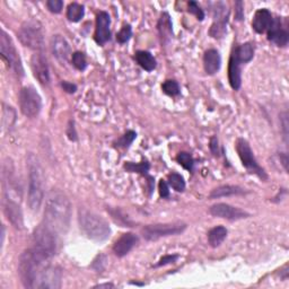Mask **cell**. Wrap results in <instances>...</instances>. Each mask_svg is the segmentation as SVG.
Returning <instances> with one entry per match:
<instances>
[{
    "label": "cell",
    "instance_id": "cell-11",
    "mask_svg": "<svg viewBox=\"0 0 289 289\" xmlns=\"http://www.w3.org/2000/svg\"><path fill=\"white\" fill-rule=\"evenodd\" d=\"M62 274L58 267L45 266L42 269L36 282V288L40 289H59L61 287Z\"/></svg>",
    "mask_w": 289,
    "mask_h": 289
},
{
    "label": "cell",
    "instance_id": "cell-21",
    "mask_svg": "<svg viewBox=\"0 0 289 289\" xmlns=\"http://www.w3.org/2000/svg\"><path fill=\"white\" fill-rule=\"evenodd\" d=\"M240 63L236 57L234 55L231 56L229 59V65H228V80L231 86L234 89H239L240 84H242V70H240Z\"/></svg>",
    "mask_w": 289,
    "mask_h": 289
},
{
    "label": "cell",
    "instance_id": "cell-27",
    "mask_svg": "<svg viewBox=\"0 0 289 289\" xmlns=\"http://www.w3.org/2000/svg\"><path fill=\"white\" fill-rule=\"evenodd\" d=\"M16 121V112L12 108V106H8L6 104H4L3 109V128L4 130L10 129L14 126V123Z\"/></svg>",
    "mask_w": 289,
    "mask_h": 289
},
{
    "label": "cell",
    "instance_id": "cell-42",
    "mask_svg": "<svg viewBox=\"0 0 289 289\" xmlns=\"http://www.w3.org/2000/svg\"><path fill=\"white\" fill-rule=\"evenodd\" d=\"M210 151L212 152L213 155L218 154V140L216 137H212L210 140Z\"/></svg>",
    "mask_w": 289,
    "mask_h": 289
},
{
    "label": "cell",
    "instance_id": "cell-25",
    "mask_svg": "<svg viewBox=\"0 0 289 289\" xmlns=\"http://www.w3.org/2000/svg\"><path fill=\"white\" fill-rule=\"evenodd\" d=\"M227 237V229L224 226H217L210 229L208 233V242L212 246V248H217L221 245L225 238Z\"/></svg>",
    "mask_w": 289,
    "mask_h": 289
},
{
    "label": "cell",
    "instance_id": "cell-19",
    "mask_svg": "<svg viewBox=\"0 0 289 289\" xmlns=\"http://www.w3.org/2000/svg\"><path fill=\"white\" fill-rule=\"evenodd\" d=\"M272 15L268 9H259L258 12L255 13L253 22H252V28L256 32V33L262 34L264 33L266 31L270 29V26L272 24Z\"/></svg>",
    "mask_w": 289,
    "mask_h": 289
},
{
    "label": "cell",
    "instance_id": "cell-12",
    "mask_svg": "<svg viewBox=\"0 0 289 289\" xmlns=\"http://www.w3.org/2000/svg\"><path fill=\"white\" fill-rule=\"evenodd\" d=\"M212 216L228 219V221H239V219L248 218L250 215L239 208L233 207L227 203H216L209 209Z\"/></svg>",
    "mask_w": 289,
    "mask_h": 289
},
{
    "label": "cell",
    "instance_id": "cell-30",
    "mask_svg": "<svg viewBox=\"0 0 289 289\" xmlns=\"http://www.w3.org/2000/svg\"><path fill=\"white\" fill-rule=\"evenodd\" d=\"M176 160H178L179 164L182 165L185 170L191 171L194 168V164H195V160L192 158L191 155L189 153H185V152H182L178 155V157H176Z\"/></svg>",
    "mask_w": 289,
    "mask_h": 289
},
{
    "label": "cell",
    "instance_id": "cell-10",
    "mask_svg": "<svg viewBox=\"0 0 289 289\" xmlns=\"http://www.w3.org/2000/svg\"><path fill=\"white\" fill-rule=\"evenodd\" d=\"M236 151L240 160H242L243 166L248 170L250 173L258 175L262 180L267 179V174L264 172V170L260 166L258 162H256L252 149H251L248 141L244 140V139H238L236 142Z\"/></svg>",
    "mask_w": 289,
    "mask_h": 289
},
{
    "label": "cell",
    "instance_id": "cell-38",
    "mask_svg": "<svg viewBox=\"0 0 289 289\" xmlns=\"http://www.w3.org/2000/svg\"><path fill=\"white\" fill-rule=\"evenodd\" d=\"M244 5L242 2L235 3V17L237 20H242L244 17Z\"/></svg>",
    "mask_w": 289,
    "mask_h": 289
},
{
    "label": "cell",
    "instance_id": "cell-40",
    "mask_svg": "<svg viewBox=\"0 0 289 289\" xmlns=\"http://www.w3.org/2000/svg\"><path fill=\"white\" fill-rule=\"evenodd\" d=\"M159 195L160 197L163 198H167L170 196V190H168V185L165 181H160L159 182Z\"/></svg>",
    "mask_w": 289,
    "mask_h": 289
},
{
    "label": "cell",
    "instance_id": "cell-14",
    "mask_svg": "<svg viewBox=\"0 0 289 289\" xmlns=\"http://www.w3.org/2000/svg\"><path fill=\"white\" fill-rule=\"evenodd\" d=\"M51 51L53 56H55V58L61 65L67 63L69 58L71 56L70 45H69L65 37L59 34L53 35L51 39Z\"/></svg>",
    "mask_w": 289,
    "mask_h": 289
},
{
    "label": "cell",
    "instance_id": "cell-24",
    "mask_svg": "<svg viewBox=\"0 0 289 289\" xmlns=\"http://www.w3.org/2000/svg\"><path fill=\"white\" fill-rule=\"evenodd\" d=\"M233 55L236 57V59L240 63L250 62L254 56V47L252 43H249L248 42V43H244L242 45L237 46L233 52Z\"/></svg>",
    "mask_w": 289,
    "mask_h": 289
},
{
    "label": "cell",
    "instance_id": "cell-33",
    "mask_svg": "<svg viewBox=\"0 0 289 289\" xmlns=\"http://www.w3.org/2000/svg\"><path fill=\"white\" fill-rule=\"evenodd\" d=\"M164 93L170 96H176L180 94V86L175 80H166L162 86Z\"/></svg>",
    "mask_w": 289,
    "mask_h": 289
},
{
    "label": "cell",
    "instance_id": "cell-9",
    "mask_svg": "<svg viewBox=\"0 0 289 289\" xmlns=\"http://www.w3.org/2000/svg\"><path fill=\"white\" fill-rule=\"evenodd\" d=\"M19 108L28 117H34L42 109V99L36 89L32 86L23 87L19 93Z\"/></svg>",
    "mask_w": 289,
    "mask_h": 289
},
{
    "label": "cell",
    "instance_id": "cell-6",
    "mask_svg": "<svg viewBox=\"0 0 289 289\" xmlns=\"http://www.w3.org/2000/svg\"><path fill=\"white\" fill-rule=\"evenodd\" d=\"M18 39L24 46L34 51H42L44 47V33L37 20L31 19L23 23L17 32Z\"/></svg>",
    "mask_w": 289,
    "mask_h": 289
},
{
    "label": "cell",
    "instance_id": "cell-23",
    "mask_svg": "<svg viewBox=\"0 0 289 289\" xmlns=\"http://www.w3.org/2000/svg\"><path fill=\"white\" fill-rule=\"evenodd\" d=\"M135 58L136 61L139 63V66L144 69L146 71H153L154 69L156 68V60H155V58L151 52L138 51Z\"/></svg>",
    "mask_w": 289,
    "mask_h": 289
},
{
    "label": "cell",
    "instance_id": "cell-37",
    "mask_svg": "<svg viewBox=\"0 0 289 289\" xmlns=\"http://www.w3.org/2000/svg\"><path fill=\"white\" fill-rule=\"evenodd\" d=\"M46 6L51 13L59 14L63 7V3L61 0H49V2L46 3Z\"/></svg>",
    "mask_w": 289,
    "mask_h": 289
},
{
    "label": "cell",
    "instance_id": "cell-2",
    "mask_svg": "<svg viewBox=\"0 0 289 289\" xmlns=\"http://www.w3.org/2000/svg\"><path fill=\"white\" fill-rule=\"evenodd\" d=\"M29 170V197L28 205L32 211H39L44 199L45 178L40 160L33 154L28 157Z\"/></svg>",
    "mask_w": 289,
    "mask_h": 289
},
{
    "label": "cell",
    "instance_id": "cell-1",
    "mask_svg": "<svg viewBox=\"0 0 289 289\" xmlns=\"http://www.w3.org/2000/svg\"><path fill=\"white\" fill-rule=\"evenodd\" d=\"M71 205L68 197L59 190H52L46 196L44 224L56 234H65L70 224Z\"/></svg>",
    "mask_w": 289,
    "mask_h": 289
},
{
    "label": "cell",
    "instance_id": "cell-20",
    "mask_svg": "<svg viewBox=\"0 0 289 289\" xmlns=\"http://www.w3.org/2000/svg\"><path fill=\"white\" fill-rule=\"evenodd\" d=\"M222 59L219 52L215 49L207 50L203 56V67L208 75H215L221 68Z\"/></svg>",
    "mask_w": 289,
    "mask_h": 289
},
{
    "label": "cell",
    "instance_id": "cell-13",
    "mask_svg": "<svg viewBox=\"0 0 289 289\" xmlns=\"http://www.w3.org/2000/svg\"><path fill=\"white\" fill-rule=\"evenodd\" d=\"M31 68L35 78L42 85H47L50 82L49 66H47L46 59L42 52H37L31 59Z\"/></svg>",
    "mask_w": 289,
    "mask_h": 289
},
{
    "label": "cell",
    "instance_id": "cell-17",
    "mask_svg": "<svg viewBox=\"0 0 289 289\" xmlns=\"http://www.w3.org/2000/svg\"><path fill=\"white\" fill-rule=\"evenodd\" d=\"M4 211L8 221L12 223L13 226L17 229H22L24 226L23 212L20 209L19 203L13 201H5Z\"/></svg>",
    "mask_w": 289,
    "mask_h": 289
},
{
    "label": "cell",
    "instance_id": "cell-22",
    "mask_svg": "<svg viewBox=\"0 0 289 289\" xmlns=\"http://www.w3.org/2000/svg\"><path fill=\"white\" fill-rule=\"evenodd\" d=\"M245 190L239 188L236 185H223L216 188L215 190L211 191L209 196L210 199H218V198H224V197H231V196H239L244 195Z\"/></svg>",
    "mask_w": 289,
    "mask_h": 289
},
{
    "label": "cell",
    "instance_id": "cell-16",
    "mask_svg": "<svg viewBox=\"0 0 289 289\" xmlns=\"http://www.w3.org/2000/svg\"><path fill=\"white\" fill-rule=\"evenodd\" d=\"M268 39L278 46H286L289 41L288 32L282 28L280 18L272 20L270 29L268 30Z\"/></svg>",
    "mask_w": 289,
    "mask_h": 289
},
{
    "label": "cell",
    "instance_id": "cell-7",
    "mask_svg": "<svg viewBox=\"0 0 289 289\" xmlns=\"http://www.w3.org/2000/svg\"><path fill=\"white\" fill-rule=\"evenodd\" d=\"M0 50H2V58L6 62L8 68L12 69L18 77L24 76V68L19 53L16 49L12 37L4 30L2 31V35H0Z\"/></svg>",
    "mask_w": 289,
    "mask_h": 289
},
{
    "label": "cell",
    "instance_id": "cell-36",
    "mask_svg": "<svg viewBox=\"0 0 289 289\" xmlns=\"http://www.w3.org/2000/svg\"><path fill=\"white\" fill-rule=\"evenodd\" d=\"M189 12L191 14L196 15L197 18L199 20H202L203 18H205V13H203V10L200 8L199 5H198L196 2L189 3Z\"/></svg>",
    "mask_w": 289,
    "mask_h": 289
},
{
    "label": "cell",
    "instance_id": "cell-29",
    "mask_svg": "<svg viewBox=\"0 0 289 289\" xmlns=\"http://www.w3.org/2000/svg\"><path fill=\"white\" fill-rule=\"evenodd\" d=\"M168 184L178 192H182L185 189L184 179L178 173H172L168 175Z\"/></svg>",
    "mask_w": 289,
    "mask_h": 289
},
{
    "label": "cell",
    "instance_id": "cell-28",
    "mask_svg": "<svg viewBox=\"0 0 289 289\" xmlns=\"http://www.w3.org/2000/svg\"><path fill=\"white\" fill-rule=\"evenodd\" d=\"M158 30L160 32V34H162V37L163 35L165 37H167V35L172 33V23H171L168 14L164 13L162 15V17H160L158 23Z\"/></svg>",
    "mask_w": 289,
    "mask_h": 289
},
{
    "label": "cell",
    "instance_id": "cell-5",
    "mask_svg": "<svg viewBox=\"0 0 289 289\" xmlns=\"http://www.w3.org/2000/svg\"><path fill=\"white\" fill-rule=\"evenodd\" d=\"M33 249L44 260L49 261L57 251V234L43 223L33 234Z\"/></svg>",
    "mask_w": 289,
    "mask_h": 289
},
{
    "label": "cell",
    "instance_id": "cell-39",
    "mask_svg": "<svg viewBox=\"0 0 289 289\" xmlns=\"http://www.w3.org/2000/svg\"><path fill=\"white\" fill-rule=\"evenodd\" d=\"M179 256L178 255H165L163 256L162 259L159 260L158 263L156 264V267H162V266H166L170 263H173L176 260H178Z\"/></svg>",
    "mask_w": 289,
    "mask_h": 289
},
{
    "label": "cell",
    "instance_id": "cell-43",
    "mask_svg": "<svg viewBox=\"0 0 289 289\" xmlns=\"http://www.w3.org/2000/svg\"><path fill=\"white\" fill-rule=\"evenodd\" d=\"M67 135H68L69 139H71V140H76V139H77V137H76V132H75L74 123H73V126H71V122H70V126H69V128H68V132H67Z\"/></svg>",
    "mask_w": 289,
    "mask_h": 289
},
{
    "label": "cell",
    "instance_id": "cell-31",
    "mask_svg": "<svg viewBox=\"0 0 289 289\" xmlns=\"http://www.w3.org/2000/svg\"><path fill=\"white\" fill-rule=\"evenodd\" d=\"M127 171H129V172L132 173H141V174H146L149 170V164L147 162H141L139 164H135V163H127L126 166Z\"/></svg>",
    "mask_w": 289,
    "mask_h": 289
},
{
    "label": "cell",
    "instance_id": "cell-8",
    "mask_svg": "<svg viewBox=\"0 0 289 289\" xmlns=\"http://www.w3.org/2000/svg\"><path fill=\"white\" fill-rule=\"evenodd\" d=\"M186 225L183 223H170V224H155L143 227L142 235L147 240H157L162 237L174 236L183 233Z\"/></svg>",
    "mask_w": 289,
    "mask_h": 289
},
{
    "label": "cell",
    "instance_id": "cell-18",
    "mask_svg": "<svg viewBox=\"0 0 289 289\" xmlns=\"http://www.w3.org/2000/svg\"><path fill=\"white\" fill-rule=\"evenodd\" d=\"M138 243V237L132 233H126L116 240L113 246V252L116 256L122 258L127 255L130 251L135 248V245Z\"/></svg>",
    "mask_w": 289,
    "mask_h": 289
},
{
    "label": "cell",
    "instance_id": "cell-3",
    "mask_svg": "<svg viewBox=\"0 0 289 289\" xmlns=\"http://www.w3.org/2000/svg\"><path fill=\"white\" fill-rule=\"evenodd\" d=\"M45 262L46 260L32 248L22 253L18 263V274L25 288H36L37 279L42 269L45 267Z\"/></svg>",
    "mask_w": 289,
    "mask_h": 289
},
{
    "label": "cell",
    "instance_id": "cell-44",
    "mask_svg": "<svg viewBox=\"0 0 289 289\" xmlns=\"http://www.w3.org/2000/svg\"><path fill=\"white\" fill-rule=\"evenodd\" d=\"M112 287H114L112 283H103V285H98V286H95L94 288H112Z\"/></svg>",
    "mask_w": 289,
    "mask_h": 289
},
{
    "label": "cell",
    "instance_id": "cell-35",
    "mask_svg": "<svg viewBox=\"0 0 289 289\" xmlns=\"http://www.w3.org/2000/svg\"><path fill=\"white\" fill-rule=\"evenodd\" d=\"M131 35H132V30L130 28V25H126V26H123L121 31L117 33L116 39L120 42V43H126V42L130 40Z\"/></svg>",
    "mask_w": 289,
    "mask_h": 289
},
{
    "label": "cell",
    "instance_id": "cell-32",
    "mask_svg": "<svg viewBox=\"0 0 289 289\" xmlns=\"http://www.w3.org/2000/svg\"><path fill=\"white\" fill-rule=\"evenodd\" d=\"M71 61H73V65L76 67L78 70H85L87 67L86 58H85L84 53L82 52H75L71 56Z\"/></svg>",
    "mask_w": 289,
    "mask_h": 289
},
{
    "label": "cell",
    "instance_id": "cell-26",
    "mask_svg": "<svg viewBox=\"0 0 289 289\" xmlns=\"http://www.w3.org/2000/svg\"><path fill=\"white\" fill-rule=\"evenodd\" d=\"M85 15V9L84 6L77 3H73L68 6L67 9V18L70 20V22H79L80 19L84 17Z\"/></svg>",
    "mask_w": 289,
    "mask_h": 289
},
{
    "label": "cell",
    "instance_id": "cell-41",
    "mask_svg": "<svg viewBox=\"0 0 289 289\" xmlns=\"http://www.w3.org/2000/svg\"><path fill=\"white\" fill-rule=\"evenodd\" d=\"M61 86H62L63 90H66L67 93H75V92H76V89H77L76 85H74L71 83H68V82H62Z\"/></svg>",
    "mask_w": 289,
    "mask_h": 289
},
{
    "label": "cell",
    "instance_id": "cell-34",
    "mask_svg": "<svg viewBox=\"0 0 289 289\" xmlns=\"http://www.w3.org/2000/svg\"><path fill=\"white\" fill-rule=\"evenodd\" d=\"M137 137V133L135 131H128L126 135H123L119 140H117V146L128 148L133 142Z\"/></svg>",
    "mask_w": 289,
    "mask_h": 289
},
{
    "label": "cell",
    "instance_id": "cell-4",
    "mask_svg": "<svg viewBox=\"0 0 289 289\" xmlns=\"http://www.w3.org/2000/svg\"><path fill=\"white\" fill-rule=\"evenodd\" d=\"M78 222L80 229L90 239L102 242L110 236L111 228L109 223L98 213L87 209H79Z\"/></svg>",
    "mask_w": 289,
    "mask_h": 289
},
{
    "label": "cell",
    "instance_id": "cell-15",
    "mask_svg": "<svg viewBox=\"0 0 289 289\" xmlns=\"http://www.w3.org/2000/svg\"><path fill=\"white\" fill-rule=\"evenodd\" d=\"M111 18L106 12H100L96 17V30H95V41L100 45L105 44L111 39Z\"/></svg>",
    "mask_w": 289,
    "mask_h": 289
}]
</instances>
